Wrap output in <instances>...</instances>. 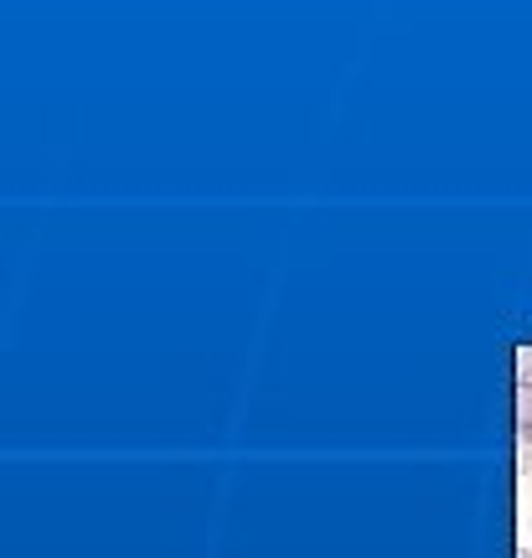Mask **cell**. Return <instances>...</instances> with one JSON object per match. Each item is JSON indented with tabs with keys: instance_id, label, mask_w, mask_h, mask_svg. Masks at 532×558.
Wrapping results in <instances>:
<instances>
[{
	"instance_id": "6da1fadb",
	"label": "cell",
	"mask_w": 532,
	"mask_h": 558,
	"mask_svg": "<svg viewBox=\"0 0 532 558\" xmlns=\"http://www.w3.org/2000/svg\"><path fill=\"white\" fill-rule=\"evenodd\" d=\"M517 429H528L532 435V378L517 383Z\"/></svg>"
},
{
	"instance_id": "7a4b0ae2",
	"label": "cell",
	"mask_w": 532,
	"mask_h": 558,
	"mask_svg": "<svg viewBox=\"0 0 532 558\" xmlns=\"http://www.w3.org/2000/svg\"><path fill=\"white\" fill-rule=\"evenodd\" d=\"M517 471H522V476H532V435H528V429H517Z\"/></svg>"
},
{
	"instance_id": "3957f363",
	"label": "cell",
	"mask_w": 532,
	"mask_h": 558,
	"mask_svg": "<svg viewBox=\"0 0 532 558\" xmlns=\"http://www.w3.org/2000/svg\"><path fill=\"white\" fill-rule=\"evenodd\" d=\"M532 378V341H522L517 347V383H528Z\"/></svg>"
},
{
	"instance_id": "277c9868",
	"label": "cell",
	"mask_w": 532,
	"mask_h": 558,
	"mask_svg": "<svg viewBox=\"0 0 532 558\" xmlns=\"http://www.w3.org/2000/svg\"><path fill=\"white\" fill-rule=\"evenodd\" d=\"M517 558H532V548H517Z\"/></svg>"
}]
</instances>
